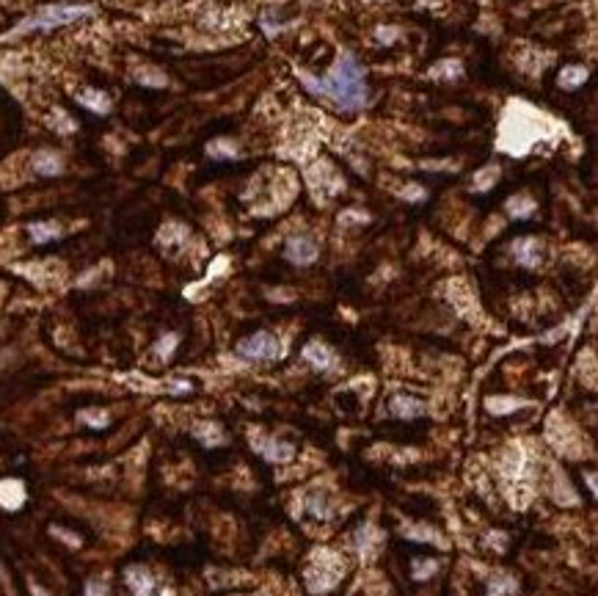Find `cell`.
Wrapping results in <instances>:
<instances>
[{
	"label": "cell",
	"mask_w": 598,
	"mask_h": 596,
	"mask_svg": "<svg viewBox=\"0 0 598 596\" xmlns=\"http://www.w3.org/2000/svg\"><path fill=\"white\" fill-rule=\"evenodd\" d=\"M317 563H320V569L317 572L309 569V574H306L309 577V591L312 594H326L339 583L345 566L339 563V558L334 552H317Z\"/></svg>",
	"instance_id": "obj_4"
},
{
	"label": "cell",
	"mask_w": 598,
	"mask_h": 596,
	"mask_svg": "<svg viewBox=\"0 0 598 596\" xmlns=\"http://www.w3.org/2000/svg\"><path fill=\"white\" fill-rule=\"evenodd\" d=\"M124 583H127L133 596H155V588H158L155 577L144 566H127L124 569Z\"/></svg>",
	"instance_id": "obj_7"
},
{
	"label": "cell",
	"mask_w": 598,
	"mask_h": 596,
	"mask_svg": "<svg viewBox=\"0 0 598 596\" xmlns=\"http://www.w3.org/2000/svg\"><path fill=\"white\" fill-rule=\"evenodd\" d=\"M317 254H320V249H317V243L309 235H295L284 246V257L292 266H312L317 260Z\"/></svg>",
	"instance_id": "obj_5"
},
{
	"label": "cell",
	"mask_w": 598,
	"mask_h": 596,
	"mask_svg": "<svg viewBox=\"0 0 598 596\" xmlns=\"http://www.w3.org/2000/svg\"><path fill=\"white\" fill-rule=\"evenodd\" d=\"M403 536L408 539V542H419V544H441L438 542V536H435L433 530L428 528V525H408L405 530H403Z\"/></svg>",
	"instance_id": "obj_20"
},
{
	"label": "cell",
	"mask_w": 598,
	"mask_h": 596,
	"mask_svg": "<svg viewBox=\"0 0 598 596\" xmlns=\"http://www.w3.org/2000/svg\"><path fill=\"white\" fill-rule=\"evenodd\" d=\"M77 417H80V423H86L89 428H108V423H110L108 412H100V409H83Z\"/></svg>",
	"instance_id": "obj_23"
},
{
	"label": "cell",
	"mask_w": 598,
	"mask_h": 596,
	"mask_svg": "<svg viewBox=\"0 0 598 596\" xmlns=\"http://www.w3.org/2000/svg\"><path fill=\"white\" fill-rule=\"evenodd\" d=\"M516 591H518V583L510 574H493L488 580V586H486L488 596H513Z\"/></svg>",
	"instance_id": "obj_18"
},
{
	"label": "cell",
	"mask_w": 598,
	"mask_h": 596,
	"mask_svg": "<svg viewBox=\"0 0 598 596\" xmlns=\"http://www.w3.org/2000/svg\"><path fill=\"white\" fill-rule=\"evenodd\" d=\"M177 342H179V337L177 334H165L163 340L155 345V351H158V356L160 359H168L171 354H174V348H177Z\"/></svg>",
	"instance_id": "obj_27"
},
{
	"label": "cell",
	"mask_w": 598,
	"mask_h": 596,
	"mask_svg": "<svg viewBox=\"0 0 598 596\" xmlns=\"http://www.w3.org/2000/svg\"><path fill=\"white\" fill-rule=\"evenodd\" d=\"M441 75H447V78H461L463 75V66L458 64V61H444V64H438V66H433L431 69V78H441Z\"/></svg>",
	"instance_id": "obj_26"
},
{
	"label": "cell",
	"mask_w": 598,
	"mask_h": 596,
	"mask_svg": "<svg viewBox=\"0 0 598 596\" xmlns=\"http://www.w3.org/2000/svg\"><path fill=\"white\" fill-rule=\"evenodd\" d=\"M496 174H499V168H486V174H480V177H477V182H474V191H488V188H491L488 177H496Z\"/></svg>",
	"instance_id": "obj_29"
},
{
	"label": "cell",
	"mask_w": 598,
	"mask_h": 596,
	"mask_svg": "<svg viewBox=\"0 0 598 596\" xmlns=\"http://www.w3.org/2000/svg\"><path fill=\"white\" fill-rule=\"evenodd\" d=\"M234 351L246 362H273V359L281 356V342L271 331H257V334L243 337Z\"/></svg>",
	"instance_id": "obj_3"
},
{
	"label": "cell",
	"mask_w": 598,
	"mask_h": 596,
	"mask_svg": "<svg viewBox=\"0 0 598 596\" xmlns=\"http://www.w3.org/2000/svg\"><path fill=\"white\" fill-rule=\"evenodd\" d=\"M28 235L33 243H50L61 238V226L55 221H33V224H28Z\"/></svg>",
	"instance_id": "obj_15"
},
{
	"label": "cell",
	"mask_w": 598,
	"mask_h": 596,
	"mask_svg": "<svg viewBox=\"0 0 598 596\" xmlns=\"http://www.w3.org/2000/svg\"><path fill=\"white\" fill-rule=\"evenodd\" d=\"M25 486H22V481H17V478H6V481H0V505L6 508V511H20L22 508V502H25Z\"/></svg>",
	"instance_id": "obj_10"
},
{
	"label": "cell",
	"mask_w": 598,
	"mask_h": 596,
	"mask_svg": "<svg viewBox=\"0 0 598 596\" xmlns=\"http://www.w3.org/2000/svg\"><path fill=\"white\" fill-rule=\"evenodd\" d=\"M507 210H510V216L513 218H527L535 210V205H532L530 199H518V196H516V199L507 202Z\"/></svg>",
	"instance_id": "obj_25"
},
{
	"label": "cell",
	"mask_w": 598,
	"mask_h": 596,
	"mask_svg": "<svg viewBox=\"0 0 598 596\" xmlns=\"http://www.w3.org/2000/svg\"><path fill=\"white\" fill-rule=\"evenodd\" d=\"M389 409L400 420H417V417L428 414V406L422 400H417V398H408V395H394L391 403H389Z\"/></svg>",
	"instance_id": "obj_9"
},
{
	"label": "cell",
	"mask_w": 598,
	"mask_h": 596,
	"mask_svg": "<svg viewBox=\"0 0 598 596\" xmlns=\"http://www.w3.org/2000/svg\"><path fill=\"white\" fill-rule=\"evenodd\" d=\"M254 444V450L265 458V461H271V464H287V461H292V456H295V447L290 444V442H278V439H273V436H257V439H251Z\"/></svg>",
	"instance_id": "obj_6"
},
{
	"label": "cell",
	"mask_w": 598,
	"mask_h": 596,
	"mask_svg": "<svg viewBox=\"0 0 598 596\" xmlns=\"http://www.w3.org/2000/svg\"><path fill=\"white\" fill-rule=\"evenodd\" d=\"M405 199H414V202H422L425 199V191L422 188H417V185H411V188H405V194H403Z\"/></svg>",
	"instance_id": "obj_30"
},
{
	"label": "cell",
	"mask_w": 598,
	"mask_h": 596,
	"mask_svg": "<svg viewBox=\"0 0 598 596\" xmlns=\"http://www.w3.org/2000/svg\"><path fill=\"white\" fill-rule=\"evenodd\" d=\"M31 594H33V596H47L45 591H42V586H39V583H33V580H31Z\"/></svg>",
	"instance_id": "obj_32"
},
{
	"label": "cell",
	"mask_w": 598,
	"mask_h": 596,
	"mask_svg": "<svg viewBox=\"0 0 598 596\" xmlns=\"http://www.w3.org/2000/svg\"><path fill=\"white\" fill-rule=\"evenodd\" d=\"M306 508H309V511H312V516H317V519H328V516H331L326 497H323V494H317V491H312V494L306 497Z\"/></svg>",
	"instance_id": "obj_24"
},
{
	"label": "cell",
	"mask_w": 598,
	"mask_h": 596,
	"mask_svg": "<svg viewBox=\"0 0 598 596\" xmlns=\"http://www.w3.org/2000/svg\"><path fill=\"white\" fill-rule=\"evenodd\" d=\"M83 594L86 596H108L110 588H108V583H105V580H89V583H86V588H83Z\"/></svg>",
	"instance_id": "obj_28"
},
{
	"label": "cell",
	"mask_w": 598,
	"mask_h": 596,
	"mask_svg": "<svg viewBox=\"0 0 598 596\" xmlns=\"http://www.w3.org/2000/svg\"><path fill=\"white\" fill-rule=\"evenodd\" d=\"M435 572H438V560H433V558H414V560H411V577H414L417 583L431 580Z\"/></svg>",
	"instance_id": "obj_19"
},
{
	"label": "cell",
	"mask_w": 598,
	"mask_h": 596,
	"mask_svg": "<svg viewBox=\"0 0 598 596\" xmlns=\"http://www.w3.org/2000/svg\"><path fill=\"white\" fill-rule=\"evenodd\" d=\"M33 171L42 177H58L63 171V158L50 152V150H39L33 155Z\"/></svg>",
	"instance_id": "obj_13"
},
{
	"label": "cell",
	"mask_w": 598,
	"mask_h": 596,
	"mask_svg": "<svg viewBox=\"0 0 598 596\" xmlns=\"http://www.w3.org/2000/svg\"><path fill=\"white\" fill-rule=\"evenodd\" d=\"M356 549H359V555L361 558H373L375 555V549H378V544H381V533L373 528V525H361L359 530H356Z\"/></svg>",
	"instance_id": "obj_14"
},
{
	"label": "cell",
	"mask_w": 598,
	"mask_h": 596,
	"mask_svg": "<svg viewBox=\"0 0 598 596\" xmlns=\"http://www.w3.org/2000/svg\"><path fill=\"white\" fill-rule=\"evenodd\" d=\"M541 254H544V249H541L538 238H518L513 243V257L524 268H538L541 266Z\"/></svg>",
	"instance_id": "obj_8"
},
{
	"label": "cell",
	"mask_w": 598,
	"mask_h": 596,
	"mask_svg": "<svg viewBox=\"0 0 598 596\" xmlns=\"http://www.w3.org/2000/svg\"><path fill=\"white\" fill-rule=\"evenodd\" d=\"M588 66H582V64H568V66H562V72H560V86L562 89H568V92H574V89H579L585 80H588Z\"/></svg>",
	"instance_id": "obj_16"
},
{
	"label": "cell",
	"mask_w": 598,
	"mask_h": 596,
	"mask_svg": "<svg viewBox=\"0 0 598 596\" xmlns=\"http://www.w3.org/2000/svg\"><path fill=\"white\" fill-rule=\"evenodd\" d=\"M207 155H210L213 161H229V158H234V155H237V150H234V144H232V141H226V138H216V141L207 147Z\"/></svg>",
	"instance_id": "obj_22"
},
{
	"label": "cell",
	"mask_w": 598,
	"mask_h": 596,
	"mask_svg": "<svg viewBox=\"0 0 598 596\" xmlns=\"http://www.w3.org/2000/svg\"><path fill=\"white\" fill-rule=\"evenodd\" d=\"M75 100H77V106L94 110V113H100V116H105L110 110V97L105 92H100V89H83V92L75 94Z\"/></svg>",
	"instance_id": "obj_12"
},
{
	"label": "cell",
	"mask_w": 598,
	"mask_h": 596,
	"mask_svg": "<svg viewBox=\"0 0 598 596\" xmlns=\"http://www.w3.org/2000/svg\"><path fill=\"white\" fill-rule=\"evenodd\" d=\"M304 359L312 365V368H317V370H331L334 365H336V356H334V351L323 345V342H309L306 348H304Z\"/></svg>",
	"instance_id": "obj_11"
},
{
	"label": "cell",
	"mask_w": 598,
	"mask_h": 596,
	"mask_svg": "<svg viewBox=\"0 0 598 596\" xmlns=\"http://www.w3.org/2000/svg\"><path fill=\"white\" fill-rule=\"evenodd\" d=\"M193 436H196L204 447H220V444L226 442V436H223L218 423H199V426H193Z\"/></svg>",
	"instance_id": "obj_17"
},
{
	"label": "cell",
	"mask_w": 598,
	"mask_h": 596,
	"mask_svg": "<svg viewBox=\"0 0 598 596\" xmlns=\"http://www.w3.org/2000/svg\"><path fill=\"white\" fill-rule=\"evenodd\" d=\"M486 406H488L491 414H510V412L521 409L524 400H518V398H491Z\"/></svg>",
	"instance_id": "obj_21"
},
{
	"label": "cell",
	"mask_w": 598,
	"mask_h": 596,
	"mask_svg": "<svg viewBox=\"0 0 598 596\" xmlns=\"http://www.w3.org/2000/svg\"><path fill=\"white\" fill-rule=\"evenodd\" d=\"M53 536H58V539H63V542H69L72 546H77L80 544V539H75V536H69L66 530H61V528H53Z\"/></svg>",
	"instance_id": "obj_31"
},
{
	"label": "cell",
	"mask_w": 598,
	"mask_h": 596,
	"mask_svg": "<svg viewBox=\"0 0 598 596\" xmlns=\"http://www.w3.org/2000/svg\"><path fill=\"white\" fill-rule=\"evenodd\" d=\"M298 80L309 94L328 100L336 110H361L370 100L364 69L350 50H345L336 58L334 69L326 78H312L306 72H298Z\"/></svg>",
	"instance_id": "obj_1"
},
{
	"label": "cell",
	"mask_w": 598,
	"mask_h": 596,
	"mask_svg": "<svg viewBox=\"0 0 598 596\" xmlns=\"http://www.w3.org/2000/svg\"><path fill=\"white\" fill-rule=\"evenodd\" d=\"M94 8L91 6H77V3H53V6H45L39 8L36 14L25 17L6 39H17L22 34H33V31H53V28H61V25H69V22H77V20H86L91 17Z\"/></svg>",
	"instance_id": "obj_2"
}]
</instances>
